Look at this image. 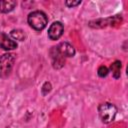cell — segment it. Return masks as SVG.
<instances>
[{
  "label": "cell",
  "instance_id": "1",
  "mask_svg": "<svg viewBox=\"0 0 128 128\" xmlns=\"http://www.w3.org/2000/svg\"><path fill=\"white\" fill-rule=\"evenodd\" d=\"M27 21L31 28H33L36 31H41L46 27L48 23V18L44 12L36 10L28 15Z\"/></svg>",
  "mask_w": 128,
  "mask_h": 128
},
{
  "label": "cell",
  "instance_id": "2",
  "mask_svg": "<svg viewBox=\"0 0 128 128\" xmlns=\"http://www.w3.org/2000/svg\"><path fill=\"white\" fill-rule=\"evenodd\" d=\"M98 112H99V117L101 121L105 124H108L115 119V116L117 114V108L112 103L104 102L99 105Z\"/></svg>",
  "mask_w": 128,
  "mask_h": 128
},
{
  "label": "cell",
  "instance_id": "3",
  "mask_svg": "<svg viewBox=\"0 0 128 128\" xmlns=\"http://www.w3.org/2000/svg\"><path fill=\"white\" fill-rule=\"evenodd\" d=\"M15 62V55L12 53L3 54L0 57V78H7L14 66Z\"/></svg>",
  "mask_w": 128,
  "mask_h": 128
},
{
  "label": "cell",
  "instance_id": "4",
  "mask_svg": "<svg viewBox=\"0 0 128 128\" xmlns=\"http://www.w3.org/2000/svg\"><path fill=\"white\" fill-rule=\"evenodd\" d=\"M64 32V26L61 22H53L48 29V37L50 40H58Z\"/></svg>",
  "mask_w": 128,
  "mask_h": 128
},
{
  "label": "cell",
  "instance_id": "5",
  "mask_svg": "<svg viewBox=\"0 0 128 128\" xmlns=\"http://www.w3.org/2000/svg\"><path fill=\"white\" fill-rule=\"evenodd\" d=\"M50 57L52 60V66L55 69H60L64 66L65 57L60 54L57 47H52V49L50 50Z\"/></svg>",
  "mask_w": 128,
  "mask_h": 128
},
{
  "label": "cell",
  "instance_id": "6",
  "mask_svg": "<svg viewBox=\"0 0 128 128\" xmlns=\"http://www.w3.org/2000/svg\"><path fill=\"white\" fill-rule=\"evenodd\" d=\"M0 48L6 51L13 50L17 48V43L9 38L8 35H6L4 32H0Z\"/></svg>",
  "mask_w": 128,
  "mask_h": 128
},
{
  "label": "cell",
  "instance_id": "7",
  "mask_svg": "<svg viewBox=\"0 0 128 128\" xmlns=\"http://www.w3.org/2000/svg\"><path fill=\"white\" fill-rule=\"evenodd\" d=\"M58 51L60 52L61 55L64 57H73L75 55V49L74 47L68 43V42H62L57 46Z\"/></svg>",
  "mask_w": 128,
  "mask_h": 128
},
{
  "label": "cell",
  "instance_id": "8",
  "mask_svg": "<svg viewBox=\"0 0 128 128\" xmlns=\"http://www.w3.org/2000/svg\"><path fill=\"white\" fill-rule=\"evenodd\" d=\"M16 1L12 0H1L0 1V12L2 13H9L11 12L15 6H16Z\"/></svg>",
  "mask_w": 128,
  "mask_h": 128
},
{
  "label": "cell",
  "instance_id": "9",
  "mask_svg": "<svg viewBox=\"0 0 128 128\" xmlns=\"http://www.w3.org/2000/svg\"><path fill=\"white\" fill-rule=\"evenodd\" d=\"M121 67H122V65H121V62L119 60H116V61H114L111 64L110 70H111L112 75H113V77L115 79L120 78V75H121Z\"/></svg>",
  "mask_w": 128,
  "mask_h": 128
},
{
  "label": "cell",
  "instance_id": "10",
  "mask_svg": "<svg viewBox=\"0 0 128 128\" xmlns=\"http://www.w3.org/2000/svg\"><path fill=\"white\" fill-rule=\"evenodd\" d=\"M10 35H11L14 39L19 40V41H24L25 38H26L25 33H24L22 30H20V29H13V30L10 32Z\"/></svg>",
  "mask_w": 128,
  "mask_h": 128
},
{
  "label": "cell",
  "instance_id": "11",
  "mask_svg": "<svg viewBox=\"0 0 128 128\" xmlns=\"http://www.w3.org/2000/svg\"><path fill=\"white\" fill-rule=\"evenodd\" d=\"M97 73H98V76H99V77H101V78H104V77H106V76L108 75V73H109V70H108V68H107L106 66L102 65V66H100V67L98 68V71H97Z\"/></svg>",
  "mask_w": 128,
  "mask_h": 128
},
{
  "label": "cell",
  "instance_id": "12",
  "mask_svg": "<svg viewBox=\"0 0 128 128\" xmlns=\"http://www.w3.org/2000/svg\"><path fill=\"white\" fill-rule=\"evenodd\" d=\"M50 90H51V84L49 82H45L44 85L42 86V94L46 95L48 92H50Z\"/></svg>",
  "mask_w": 128,
  "mask_h": 128
},
{
  "label": "cell",
  "instance_id": "13",
  "mask_svg": "<svg viewBox=\"0 0 128 128\" xmlns=\"http://www.w3.org/2000/svg\"><path fill=\"white\" fill-rule=\"evenodd\" d=\"M65 4H66V6L72 8V7H75L77 5H80L81 4V1L80 0H78V1H66Z\"/></svg>",
  "mask_w": 128,
  "mask_h": 128
}]
</instances>
